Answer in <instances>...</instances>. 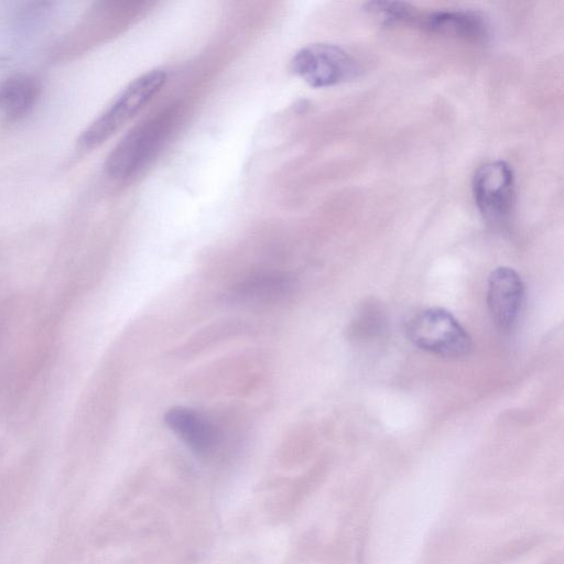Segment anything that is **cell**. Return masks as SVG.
I'll return each instance as SVG.
<instances>
[{
  "label": "cell",
  "instance_id": "277c9868",
  "mask_svg": "<svg viewBox=\"0 0 564 564\" xmlns=\"http://www.w3.org/2000/svg\"><path fill=\"white\" fill-rule=\"evenodd\" d=\"M476 205L488 220H499L510 210L513 199V172L503 161L489 162L476 171L473 180Z\"/></svg>",
  "mask_w": 564,
  "mask_h": 564
},
{
  "label": "cell",
  "instance_id": "8992f818",
  "mask_svg": "<svg viewBox=\"0 0 564 564\" xmlns=\"http://www.w3.org/2000/svg\"><path fill=\"white\" fill-rule=\"evenodd\" d=\"M165 424L194 452L206 454L217 444L214 425L200 413L186 406H173L164 414Z\"/></svg>",
  "mask_w": 564,
  "mask_h": 564
},
{
  "label": "cell",
  "instance_id": "30bf717a",
  "mask_svg": "<svg viewBox=\"0 0 564 564\" xmlns=\"http://www.w3.org/2000/svg\"><path fill=\"white\" fill-rule=\"evenodd\" d=\"M426 25L434 31L465 37H482L486 34L484 19L475 12H436L426 19Z\"/></svg>",
  "mask_w": 564,
  "mask_h": 564
},
{
  "label": "cell",
  "instance_id": "6da1fadb",
  "mask_svg": "<svg viewBox=\"0 0 564 564\" xmlns=\"http://www.w3.org/2000/svg\"><path fill=\"white\" fill-rule=\"evenodd\" d=\"M166 82V73L152 69L130 83L116 100L82 133L80 148L88 150L104 143L133 118Z\"/></svg>",
  "mask_w": 564,
  "mask_h": 564
},
{
  "label": "cell",
  "instance_id": "ba28073f",
  "mask_svg": "<svg viewBox=\"0 0 564 564\" xmlns=\"http://www.w3.org/2000/svg\"><path fill=\"white\" fill-rule=\"evenodd\" d=\"M292 278L286 273H258L239 282L232 296L242 302H272L291 292Z\"/></svg>",
  "mask_w": 564,
  "mask_h": 564
},
{
  "label": "cell",
  "instance_id": "3957f363",
  "mask_svg": "<svg viewBox=\"0 0 564 564\" xmlns=\"http://www.w3.org/2000/svg\"><path fill=\"white\" fill-rule=\"evenodd\" d=\"M292 70L312 87H328L354 78L358 72L352 57L328 43L307 45L295 53Z\"/></svg>",
  "mask_w": 564,
  "mask_h": 564
},
{
  "label": "cell",
  "instance_id": "52a82bcc",
  "mask_svg": "<svg viewBox=\"0 0 564 564\" xmlns=\"http://www.w3.org/2000/svg\"><path fill=\"white\" fill-rule=\"evenodd\" d=\"M154 141L153 131L137 128L127 134L107 158L105 170L115 178L132 174L144 160Z\"/></svg>",
  "mask_w": 564,
  "mask_h": 564
},
{
  "label": "cell",
  "instance_id": "9c48e42d",
  "mask_svg": "<svg viewBox=\"0 0 564 564\" xmlns=\"http://www.w3.org/2000/svg\"><path fill=\"white\" fill-rule=\"evenodd\" d=\"M40 94L39 83L25 74H17L0 83V116L18 118L28 112Z\"/></svg>",
  "mask_w": 564,
  "mask_h": 564
},
{
  "label": "cell",
  "instance_id": "5b68a950",
  "mask_svg": "<svg viewBox=\"0 0 564 564\" xmlns=\"http://www.w3.org/2000/svg\"><path fill=\"white\" fill-rule=\"evenodd\" d=\"M524 286L520 275L511 268L500 267L488 279L487 303L495 324L509 329L521 310Z\"/></svg>",
  "mask_w": 564,
  "mask_h": 564
},
{
  "label": "cell",
  "instance_id": "8fae6325",
  "mask_svg": "<svg viewBox=\"0 0 564 564\" xmlns=\"http://www.w3.org/2000/svg\"><path fill=\"white\" fill-rule=\"evenodd\" d=\"M365 10L386 25L408 21L414 14V8L402 1H371Z\"/></svg>",
  "mask_w": 564,
  "mask_h": 564
},
{
  "label": "cell",
  "instance_id": "7a4b0ae2",
  "mask_svg": "<svg viewBox=\"0 0 564 564\" xmlns=\"http://www.w3.org/2000/svg\"><path fill=\"white\" fill-rule=\"evenodd\" d=\"M405 334L416 347L446 358L468 355L471 338L467 330L446 310L431 307L411 316Z\"/></svg>",
  "mask_w": 564,
  "mask_h": 564
}]
</instances>
